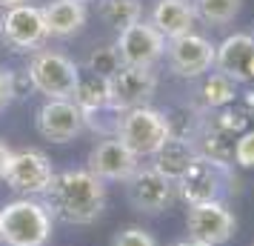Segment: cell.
I'll return each mask as SVG.
<instances>
[{
    "instance_id": "1",
    "label": "cell",
    "mask_w": 254,
    "mask_h": 246,
    "mask_svg": "<svg viewBox=\"0 0 254 246\" xmlns=\"http://www.w3.org/2000/svg\"><path fill=\"white\" fill-rule=\"evenodd\" d=\"M43 198L52 218L71 226H89L106 209V183L89 169H69L55 175Z\"/></svg>"
},
{
    "instance_id": "2",
    "label": "cell",
    "mask_w": 254,
    "mask_h": 246,
    "mask_svg": "<svg viewBox=\"0 0 254 246\" xmlns=\"http://www.w3.org/2000/svg\"><path fill=\"white\" fill-rule=\"evenodd\" d=\"M52 212L37 198H17L0 209V241L6 246H46L52 238Z\"/></svg>"
},
{
    "instance_id": "3",
    "label": "cell",
    "mask_w": 254,
    "mask_h": 246,
    "mask_svg": "<svg viewBox=\"0 0 254 246\" xmlns=\"http://www.w3.org/2000/svg\"><path fill=\"white\" fill-rule=\"evenodd\" d=\"M29 83L37 94L46 100H74L77 86H80V66L55 49H40L29 60Z\"/></svg>"
},
{
    "instance_id": "4",
    "label": "cell",
    "mask_w": 254,
    "mask_h": 246,
    "mask_svg": "<svg viewBox=\"0 0 254 246\" xmlns=\"http://www.w3.org/2000/svg\"><path fill=\"white\" fill-rule=\"evenodd\" d=\"M172 132H174L172 120L163 112L151 109V106H140V109L123 112V115H117V123H115V138L137 158L154 155L163 143L169 141Z\"/></svg>"
},
{
    "instance_id": "5",
    "label": "cell",
    "mask_w": 254,
    "mask_h": 246,
    "mask_svg": "<svg viewBox=\"0 0 254 246\" xmlns=\"http://www.w3.org/2000/svg\"><path fill=\"white\" fill-rule=\"evenodd\" d=\"M231 183L237 180L231 177L229 164L200 155L191 164V169L174 183V189L189 206H203V203H226V192Z\"/></svg>"
},
{
    "instance_id": "6",
    "label": "cell",
    "mask_w": 254,
    "mask_h": 246,
    "mask_svg": "<svg viewBox=\"0 0 254 246\" xmlns=\"http://www.w3.org/2000/svg\"><path fill=\"white\" fill-rule=\"evenodd\" d=\"M154 92H157L154 69L120 66L106 81V106H109V112L123 115V112H131V109H140V106H149Z\"/></svg>"
},
{
    "instance_id": "7",
    "label": "cell",
    "mask_w": 254,
    "mask_h": 246,
    "mask_svg": "<svg viewBox=\"0 0 254 246\" xmlns=\"http://www.w3.org/2000/svg\"><path fill=\"white\" fill-rule=\"evenodd\" d=\"M55 166L43 152L37 149H20L12 155V164L6 169V186L17 192L20 198H40L46 195L55 180Z\"/></svg>"
},
{
    "instance_id": "8",
    "label": "cell",
    "mask_w": 254,
    "mask_h": 246,
    "mask_svg": "<svg viewBox=\"0 0 254 246\" xmlns=\"http://www.w3.org/2000/svg\"><path fill=\"white\" fill-rule=\"evenodd\" d=\"M0 37L6 46L17 49V52H40L43 43L49 40L43 9L29 6V3L9 6L6 14L0 17Z\"/></svg>"
},
{
    "instance_id": "9",
    "label": "cell",
    "mask_w": 254,
    "mask_h": 246,
    "mask_svg": "<svg viewBox=\"0 0 254 246\" xmlns=\"http://www.w3.org/2000/svg\"><path fill=\"white\" fill-rule=\"evenodd\" d=\"M115 49H117V55H120V63L123 66L154 69V63L166 55V37L151 23L140 20V23L128 26L123 32H117Z\"/></svg>"
},
{
    "instance_id": "10",
    "label": "cell",
    "mask_w": 254,
    "mask_h": 246,
    "mask_svg": "<svg viewBox=\"0 0 254 246\" xmlns=\"http://www.w3.org/2000/svg\"><path fill=\"white\" fill-rule=\"evenodd\" d=\"M86 164H89L86 169H89L94 177H100L103 183L106 180L126 183V180H131L134 172L140 169V158L134 152H128L126 146L112 135V138H103V141L94 143Z\"/></svg>"
},
{
    "instance_id": "11",
    "label": "cell",
    "mask_w": 254,
    "mask_h": 246,
    "mask_svg": "<svg viewBox=\"0 0 254 246\" xmlns=\"http://www.w3.org/2000/svg\"><path fill=\"white\" fill-rule=\"evenodd\" d=\"M186 229H189V238H194L200 244L223 246L231 241L237 221L226 203H203V206H189Z\"/></svg>"
},
{
    "instance_id": "12",
    "label": "cell",
    "mask_w": 254,
    "mask_h": 246,
    "mask_svg": "<svg viewBox=\"0 0 254 246\" xmlns=\"http://www.w3.org/2000/svg\"><path fill=\"white\" fill-rule=\"evenodd\" d=\"M37 132L52 143H69L86 129V115L74 100H46L37 109Z\"/></svg>"
},
{
    "instance_id": "13",
    "label": "cell",
    "mask_w": 254,
    "mask_h": 246,
    "mask_svg": "<svg viewBox=\"0 0 254 246\" xmlns=\"http://www.w3.org/2000/svg\"><path fill=\"white\" fill-rule=\"evenodd\" d=\"M128 186V203L134 206L137 212H143V215H160V212H166L169 206H172L174 200V183L169 180V177H163L157 169H151V166H140L137 172H134V177L131 180H126Z\"/></svg>"
},
{
    "instance_id": "14",
    "label": "cell",
    "mask_w": 254,
    "mask_h": 246,
    "mask_svg": "<svg viewBox=\"0 0 254 246\" xmlns=\"http://www.w3.org/2000/svg\"><path fill=\"white\" fill-rule=\"evenodd\" d=\"M166 58L174 75L180 78H200L214 69V43L203 35H186L174 37L166 43Z\"/></svg>"
},
{
    "instance_id": "15",
    "label": "cell",
    "mask_w": 254,
    "mask_h": 246,
    "mask_svg": "<svg viewBox=\"0 0 254 246\" xmlns=\"http://www.w3.org/2000/svg\"><path fill=\"white\" fill-rule=\"evenodd\" d=\"M252 58H254V35H246V32H234L220 46H214V69L234 83L249 81Z\"/></svg>"
},
{
    "instance_id": "16",
    "label": "cell",
    "mask_w": 254,
    "mask_h": 246,
    "mask_svg": "<svg viewBox=\"0 0 254 246\" xmlns=\"http://www.w3.org/2000/svg\"><path fill=\"white\" fill-rule=\"evenodd\" d=\"M151 158H154L151 169H157L163 177H169L172 183H177V180L191 169V164L200 158V152H197V143L191 141V138H186V135H174L172 132L169 141L163 143Z\"/></svg>"
},
{
    "instance_id": "17",
    "label": "cell",
    "mask_w": 254,
    "mask_h": 246,
    "mask_svg": "<svg viewBox=\"0 0 254 246\" xmlns=\"http://www.w3.org/2000/svg\"><path fill=\"white\" fill-rule=\"evenodd\" d=\"M149 23L166 37V43L174 40V37L191 35L197 23L194 3H189V0H157V6L151 9Z\"/></svg>"
},
{
    "instance_id": "18",
    "label": "cell",
    "mask_w": 254,
    "mask_h": 246,
    "mask_svg": "<svg viewBox=\"0 0 254 246\" xmlns=\"http://www.w3.org/2000/svg\"><path fill=\"white\" fill-rule=\"evenodd\" d=\"M43 20L49 37H71L86 26L89 12L80 0H52L49 6H43Z\"/></svg>"
},
{
    "instance_id": "19",
    "label": "cell",
    "mask_w": 254,
    "mask_h": 246,
    "mask_svg": "<svg viewBox=\"0 0 254 246\" xmlns=\"http://www.w3.org/2000/svg\"><path fill=\"white\" fill-rule=\"evenodd\" d=\"M100 17L106 26L123 32L143 20V6L137 0H100Z\"/></svg>"
},
{
    "instance_id": "20",
    "label": "cell",
    "mask_w": 254,
    "mask_h": 246,
    "mask_svg": "<svg viewBox=\"0 0 254 246\" xmlns=\"http://www.w3.org/2000/svg\"><path fill=\"white\" fill-rule=\"evenodd\" d=\"M74 103L80 106L86 120L92 115H97L100 109H109L106 106V81L94 78V75H86V78L80 75V86H77V94H74Z\"/></svg>"
},
{
    "instance_id": "21",
    "label": "cell",
    "mask_w": 254,
    "mask_h": 246,
    "mask_svg": "<svg viewBox=\"0 0 254 246\" xmlns=\"http://www.w3.org/2000/svg\"><path fill=\"white\" fill-rule=\"evenodd\" d=\"M243 0H197L194 12L197 20H203L208 26H226L240 14Z\"/></svg>"
},
{
    "instance_id": "22",
    "label": "cell",
    "mask_w": 254,
    "mask_h": 246,
    "mask_svg": "<svg viewBox=\"0 0 254 246\" xmlns=\"http://www.w3.org/2000/svg\"><path fill=\"white\" fill-rule=\"evenodd\" d=\"M203 103L208 109H226V106L234 103V97H237V83L229 81L226 75H220V72H211V78L203 83Z\"/></svg>"
},
{
    "instance_id": "23",
    "label": "cell",
    "mask_w": 254,
    "mask_h": 246,
    "mask_svg": "<svg viewBox=\"0 0 254 246\" xmlns=\"http://www.w3.org/2000/svg\"><path fill=\"white\" fill-rule=\"evenodd\" d=\"M120 66H123V63H120V55H117L115 43L92 49V55L86 58V72L94 75V78H103V81H109Z\"/></svg>"
},
{
    "instance_id": "24",
    "label": "cell",
    "mask_w": 254,
    "mask_h": 246,
    "mask_svg": "<svg viewBox=\"0 0 254 246\" xmlns=\"http://www.w3.org/2000/svg\"><path fill=\"white\" fill-rule=\"evenodd\" d=\"M231 158L240 169H254V129H246L243 135H237Z\"/></svg>"
},
{
    "instance_id": "25",
    "label": "cell",
    "mask_w": 254,
    "mask_h": 246,
    "mask_svg": "<svg viewBox=\"0 0 254 246\" xmlns=\"http://www.w3.org/2000/svg\"><path fill=\"white\" fill-rule=\"evenodd\" d=\"M112 246H157V241L143 226H126L112 238Z\"/></svg>"
},
{
    "instance_id": "26",
    "label": "cell",
    "mask_w": 254,
    "mask_h": 246,
    "mask_svg": "<svg viewBox=\"0 0 254 246\" xmlns=\"http://www.w3.org/2000/svg\"><path fill=\"white\" fill-rule=\"evenodd\" d=\"M14 94H17L14 72H9V69H3V66H0V112H3L6 106H12Z\"/></svg>"
},
{
    "instance_id": "27",
    "label": "cell",
    "mask_w": 254,
    "mask_h": 246,
    "mask_svg": "<svg viewBox=\"0 0 254 246\" xmlns=\"http://www.w3.org/2000/svg\"><path fill=\"white\" fill-rule=\"evenodd\" d=\"M12 155H14L12 149L0 141V180L6 177V169H9V164H12Z\"/></svg>"
},
{
    "instance_id": "28",
    "label": "cell",
    "mask_w": 254,
    "mask_h": 246,
    "mask_svg": "<svg viewBox=\"0 0 254 246\" xmlns=\"http://www.w3.org/2000/svg\"><path fill=\"white\" fill-rule=\"evenodd\" d=\"M174 246H208V244H200V241H194V238H186V241H177Z\"/></svg>"
},
{
    "instance_id": "29",
    "label": "cell",
    "mask_w": 254,
    "mask_h": 246,
    "mask_svg": "<svg viewBox=\"0 0 254 246\" xmlns=\"http://www.w3.org/2000/svg\"><path fill=\"white\" fill-rule=\"evenodd\" d=\"M0 3H6V6H20L23 0H0Z\"/></svg>"
},
{
    "instance_id": "30",
    "label": "cell",
    "mask_w": 254,
    "mask_h": 246,
    "mask_svg": "<svg viewBox=\"0 0 254 246\" xmlns=\"http://www.w3.org/2000/svg\"><path fill=\"white\" fill-rule=\"evenodd\" d=\"M249 81H254V58H252V66H249Z\"/></svg>"
},
{
    "instance_id": "31",
    "label": "cell",
    "mask_w": 254,
    "mask_h": 246,
    "mask_svg": "<svg viewBox=\"0 0 254 246\" xmlns=\"http://www.w3.org/2000/svg\"><path fill=\"white\" fill-rule=\"evenodd\" d=\"M80 3H89V0H80Z\"/></svg>"
}]
</instances>
